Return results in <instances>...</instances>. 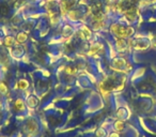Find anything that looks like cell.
Here are the masks:
<instances>
[{
	"instance_id": "obj_1",
	"label": "cell",
	"mask_w": 156,
	"mask_h": 137,
	"mask_svg": "<svg viewBox=\"0 0 156 137\" xmlns=\"http://www.w3.org/2000/svg\"><path fill=\"white\" fill-rule=\"evenodd\" d=\"M112 31L118 35V37L121 38V39L127 38L134 33V29H133L132 27H123V26H120V25L119 26H118V25L113 26Z\"/></svg>"
},
{
	"instance_id": "obj_2",
	"label": "cell",
	"mask_w": 156,
	"mask_h": 137,
	"mask_svg": "<svg viewBox=\"0 0 156 137\" xmlns=\"http://www.w3.org/2000/svg\"><path fill=\"white\" fill-rule=\"evenodd\" d=\"M14 108L16 109V110H23V109L25 108V105L24 103H23L22 100H17L15 102V104H14Z\"/></svg>"
},
{
	"instance_id": "obj_3",
	"label": "cell",
	"mask_w": 156,
	"mask_h": 137,
	"mask_svg": "<svg viewBox=\"0 0 156 137\" xmlns=\"http://www.w3.org/2000/svg\"><path fill=\"white\" fill-rule=\"evenodd\" d=\"M27 87H28V83L26 81H24V79H22L20 81V89H26Z\"/></svg>"
},
{
	"instance_id": "obj_4",
	"label": "cell",
	"mask_w": 156,
	"mask_h": 137,
	"mask_svg": "<svg viewBox=\"0 0 156 137\" xmlns=\"http://www.w3.org/2000/svg\"><path fill=\"white\" fill-rule=\"evenodd\" d=\"M115 130H118V131H122L123 130V128H124V124H123V122H121V121H118L117 123H115Z\"/></svg>"
}]
</instances>
